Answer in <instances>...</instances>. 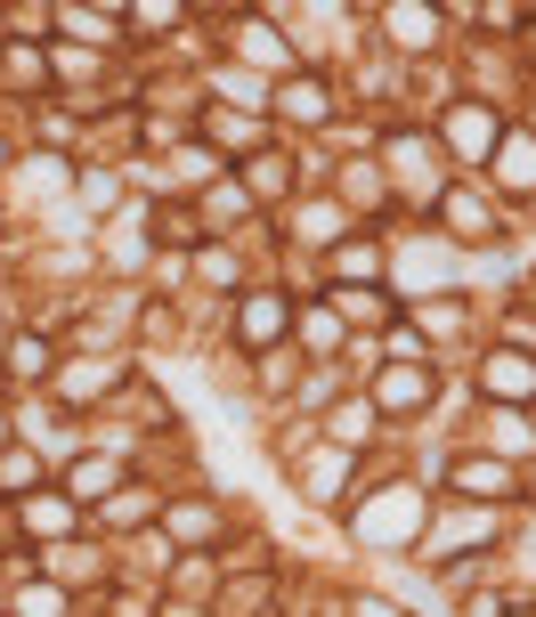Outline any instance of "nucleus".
I'll list each match as a JSON object with an SVG mask.
<instances>
[{
	"mask_svg": "<svg viewBox=\"0 0 536 617\" xmlns=\"http://www.w3.org/2000/svg\"><path fill=\"white\" fill-rule=\"evenodd\" d=\"M431 399V374H415V366H390L382 374V406H423Z\"/></svg>",
	"mask_w": 536,
	"mask_h": 617,
	"instance_id": "obj_1",
	"label": "nucleus"
},
{
	"mask_svg": "<svg viewBox=\"0 0 536 617\" xmlns=\"http://www.w3.org/2000/svg\"><path fill=\"white\" fill-rule=\"evenodd\" d=\"M488 390H504V399H536V366L528 358H496V366H488Z\"/></svg>",
	"mask_w": 536,
	"mask_h": 617,
	"instance_id": "obj_2",
	"label": "nucleus"
},
{
	"mask_svg": "<svg viewBox=\"0 0 536 617\" xmlns=\"http://www.w3.org/2000/svg\"><path fill=\"white\" fill-rule=\"evenodd\" d=\"M284 334V301H253L244 308V341H277Z\"/></svg>",
	"mask_w": 536,
	"mask_h": 617,
	"instance_id": "obj_3",
	"label": "nucleus"
},
{
	"mask_svg": "<svg viewBox=\"0 0 536 617\" xmlns=\"http://www.w3.org/2000/svg\"><path fill=\"white\" fill-rule=\"evenodd\" d=\"M496 171H504V188H536V147H521V138H512Z\"/></svg>",
	"mask_w": 536,
	"mask_h": 617,
	"instance_id": "obj_4",
	"label": "nucleus"
},
{
	"mask_svg": "<svg viewBox=\"0 0 536 617\" xmlns=\"http://www.w3.org/2000/svg\"><path fill=\"white\" fill-rule=\"evenodd\" d=\"M447 131H456V147H488V114H456Z\"/></svg>",
	"mask_w": 536,
	"mask_h": 617,
	"instance_id": "obj_5",
	"label": "nucleus"
},
{
	"mask_svg": "<svg viewBox=\"0 0 536 617\" xmlns=\"http://www.w3.org/2000/svg\"><path fill=\"white\" fill-rule=\"evenodd\" d=\"M284 106H293V114H317L325 90H317V81H293V90H284Z\"/></svg>",
	"mask_w": 536,
	"mask_h": 617,
	"instance_id": "obj_6",
	"label": "nucleus"
}]
</instances>
